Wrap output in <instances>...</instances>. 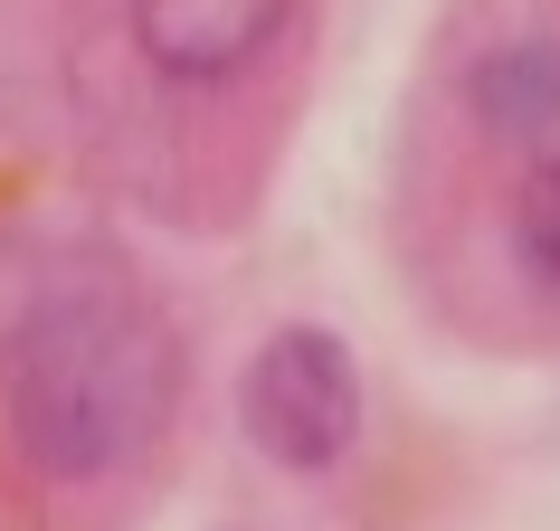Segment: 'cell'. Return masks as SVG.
Instances as JSON below:
<instances>
[{
  "label": "cell",
  "instance_id": "cell-4",
  "mask_svg": "<svg viewBox=\"0 0 560 531\" xmlns=\"http://www.w3.org/2000/svg\"><path fill=\"white\" fill-rule=\"evenodd\" d=\"M466 105L494 143H551L560 133V38H503L494 58H475Z\"/></svg>",
  "mask_w": 560,
  "mask_h": 531
},
{
  "label": "cell",
  "instance_id": "cell-3",
  "mask_svg": "<svg viewBox=\"0 0 560 531\" xmlns=\"http://www.w3.org/2000/svg\"><path fill=\"white\" fill-rule=\"evenodd\" d=\"M285 10L295 0H133V48L172 86H219L276 48Z\"/></svg>",
  "mask_w": 560,
  "mask_h": 531
},
{
  "label": "cell",
  "instance_id": "cell-2",
  "mask_svg": "<svg viewBox=\"0 0 560 531\" xmlns=\"http://www.w3.org/2000/svg\"><path fill=\"white\" fill-rule=\"evenodd\" d=\"M237 417H247V437H257L266 465H285V474L342 465L352 437H361V370H352V352H342L324 323L266 332L257 361L237 370Z\"/></svg>",
  "mask_w": 560,
  "mask_h": 531
},
{
  "label": "cell",
  "instance_id": "cell-1",
  "mask_svg": "<svg viewBox=\"0 0 560 531\" xmlns=\"http://www.w3.org/2000/svg\"><path fill=\"white\" fill-rule=\"evenodd\" d=\"M172 389H180V361H172V342H162V323H152L143 304L58 295L20 332L10 427H20L38 474L86 484V474H115L172 417Z\"/></svg>",
  "mask_w": 560,
  "mask_h": 531
},
{
  "label": "cell",
  "instance_id": "cell-5",
  "mask_svg": "<svg viewBox=\"0 0 560 531\" xmlns=\"http://www.w3.org/2000/svg\"><path fill=\"white\" fill-rule=\"evenodd\" d=\"M513 257L541 295H560V152H541L513 190Z\"/></svg>",
  "mask_w": 560,
  "mask_h": 531
}]
</instances>
